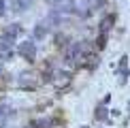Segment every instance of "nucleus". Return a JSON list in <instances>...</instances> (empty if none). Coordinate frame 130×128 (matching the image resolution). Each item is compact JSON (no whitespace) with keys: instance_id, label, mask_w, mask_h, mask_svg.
Returning a JSON list of instances; mask_svg holds the SVG:
<instances>
[{"instance_id":"7ed1b4c3","label":"nucleus","mask_w":130,"mask_h":128,"mask_svg":"<svg viewBox=\"0 0 130 128\" xmlns=\"http://www.w3.org/2000/svg\"><path fill=\"white\" fill-rule=\"evenodd\" d=\"M13 39H9V36H0V53H11L13 51Z\"/></svg>"},{"instance_id":"0eeeda50","label":"nucleus","mask_w":130,"mask_h":128,"mask_svg":"<svg viewBox=\"0 0 130 128\" xmlns=\"http://www.w3.org/2000/svg\"><path fill=\"white\" fill-rule=\"evenodd\" d=\"M13 111L9 109V107H4V105H0V117H7V115H11Z\"/></svg>"},{"instance_id":"39448f33","label":"nucleus","mask_w":130,"mask_h":128,"mask_svg":"<svg viewBox=\"0 0 130 128\" xmlns=\"http://www.w3.org/2000/svg\"><path fill=\"white\" fill-rule=\"evenodd\" d=\"M32 0H13V11L15 13H24L26 9H30Z\"/></svg>"},{"instance_id":"6e6552de","label":"nucleus","mask_w":130,"mask_h":128,"mask_svg":"<svg viewBox=\"0 0 130 128\" xmlns=\"http://www.w3.org/2000/svg\"><path fill=\"white\" fill-rule=\"evenodd\" d=\"M111 24H113V17H107L105 21H102V32L109 30V28H111Z\"/></svg>"},{"instance_id":"423d86ee","label":"nucleus","mask_w":130,"mask_h":128,"mask_svg":"<svg viewBox=\"0 0 130 128\" xmlns=\"http://www.w3.org/2000/svg\"><path fill=\"white\" fill-rule=\"evenodd\" d=\"M19 32H21V26L19 24H11V26H7V30H4V36H9V39L15 41V36H17Z\"/></svg>"},{"instance_id":"9b49d317","label":"nucleus","mask_w":130,"mask_h":128,"mask_svg":"<svg viewBox=\"0 0 130 128\" xmlns=\"http://www.w3.org/2000/svg\"><path fill=\"white\" fill-rule=\"evenodd\" d=\"M47 2H49V4H56V7H58V4H60L62 0H47Z\"/></svg>"},{"instance_id":"20e7f679","label":"nucleus","mask_w":130,"mask_h":128,"mask_svg":"<svg viewBox=\"0 0 130 128\" xmlns=\"http://www.w3.org/2000/svg\"><path fill=\"white\" fill-rule=\"evenodd\" d=\"M47 32H49V26H45V24H36L34 30H32V36H34V39H45Z\"/></svg>"},{"instance_id":"9d476101","label":"nucleus","mask_w":130,"mask_h":128,"mask_svg":"<svg viewBox=\"0 0 130 128\" xmlns=\"http://www.w3.org/2000/svg\"><path fill=\"white\" fill-rule=\"evenodd\" d=\"M96 117H100V120L105 117V109H102V107H100V109H96Z\"/></svg>"},{"instance_id":"1a4fd4ad","label":"nucleus","mask_w":130,"mask_h":128,"mask_svg":"<svg viewBox=\"0 0 130 128\" xmlns=\"http://www.w3.org/2000/svg\"><path fill=\"white\" fill-rule=\"evenodd\" d=\"M7 15V0H0V17Z\"/></svg>"},{"instance_id":"f257e3e1","label":"nucleus","mask_w":130,"mask_h":128,"mask_svg":"<svg viewBox=\"0 0 130 128\" xmlns=\"http://www.w3.org/2000/svg\"><path fill=\"white\" fill-rule=\"evenodd\" d=\"M85 58V41H75L66 47V62L68 64H81Z\"/></svg>"},{"instance_id":"f03ea898","label":"nucleus","mask_w":130,"mask_h":128,"mask_svg":"<svg viewBox=\"0 0 130 128\" xmlns=\"http://www.w3.org/2000/svg\"><path fill=\"white\" fill-rule=\"evenodd\" d=\"M17 51H19L28 62H32V60L36 58V43H34V41H24V43H19Z\"/></svg>"}]
</instances>
